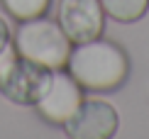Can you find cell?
<instances>
[{"mask_svg": "<svg viewBox=\"0 0 149 139\" xmlns=\"http://www.w3.org/2000/svg\"><path fill=\"white\" fill-rule=\"evenodd\" d=\"M12 42V32H10V24L3 20V17H0V51H3L5 47H8V44Z\"/></svg>", "mask_w": 149, "mask_h": 139, "instance_id": "30bf717a", "label": "cell"}, {"mask_svg": "<svg viewBox=\"0 0 149 139\" xmlns=\"http://www.w3.org/2000/svg\"><path fill=\"white\" fill-rule=\"evenodd\" d=\"M49 81H52V68L17 56L15 66L0 85V93L15 105H37V100L47 93Z\"/></svg>", "mask_w": 149, "mask_h": 139, "instance_id": "8992f818", "label": "cell"}, {"mask_svg": "<svg viewBox=\"0 0 149 139\" xmlns=\"http://www.w3.org/2000/svg\"><path fill=\"white\" fill-rule=\"evenodd\" d=\"M3 8L10 12L15 20H32V17H42L47 15L52 0H0Z\"/></svg>", "mask_w": 149, "mask_h": 139, "instance_id": "ba28073f", "label": "cell"}, {"mask_svg": "<svg viewBox=\"0 0 149 139\" xmlns=\"http://www.w3.org/2000/svg\"><path fill=\"white\" fill-rule=\"evenodd\" d=\"M66 71L76 78V83L83 90L110 93L127 81L130 56L120 44L95 37L91 42L71 47Z\"/></svg>", "mask_w": 149, "mask_h": 139, "instance_id": "6da1fadb", "label": "cell"}, {"mask_svg": "<svg viewBox=\"0 0 149 139\" xmlns=\"http://www.w3.org/2000/svg\"><path fill=\"white\" fill-rule=\"evenodd\" d=\"M108 17L117 22H137L147 15L149 0H100Z\"/></svg>", "mask_w": 149, "mask_h": 139, "instance_id": "52a82bcc", "label": "cell"}, {"mask_svg": "<svg viewBox=\"0 0 149 139\" xmlns=\"http://www.w3.org/2000/svg\"><path fill=\"white\" fill-rule=\"evenodd\" d=\"M81 103H83V88L76 83V78L64 68H54L47 93L37 100L34 107L44 122L64 127Z\"/></svg>", "mask_w": 149, "mask_h": 139, "instance_id": "3957f363", "label": "cell"}, {"mask_svg": "<svg viewBox=\"0 0 149 139\" xmlns=\"http://www.w3.org/2000/svg\"><path fill=\"white\" fill-rule=\"evenodd\" d=\"M120 117L117 110L105 100H86L66 120L64 129L73 139H110L117 134Z\"/></svg>", "mask_w": 149, "mask_h": 139, "instance_id": "5b68a950", "label": "cell"}, {"mask_svg": "<svg viewBox=\"0 0 149 139\" xmlns=\"http://www.w3.org/2000/svg\"><path fill=\"white\" fill-rule=\"evenodd\" d=\"M15 61H17V51H15L12 44H8V47L0 51V85H3V81L8 78V73H10V68L15 66Z\"/></svg>", "mask_w": 149, "mask_h": 139, "instance_id": "9c48e42d", "label": "cell"}, {"mask_svg": "<svg viewBox=\"0 0 149 139\" xmlns=\"http://www.w3.org/2000/svg\"><path fill=\"white\" fill-rule=\"evenodd\" d=\"M56 22L71 44H83L103 34L105 10L100 0H59Z\"/></svg>", "mask_w": 149, "mask_h": 139, "instance_id": "277c9868", "label": "cell"}, {"mask_svg": "<svg viewBox=\"0 0 149 139\" xmlns=\"http://www.w3.org/2000/svg\"><path fill=\"white\" fill-rule=\"evenodd\" d=\"M12 47H15L17 56L54 71V68H66L73 44L64 34V29L56 20H49L42 15V17L20 22V27L15 29Z\"/></svg>", "mask_w": 149, "mask_h": 139, "instance_id": "7a4b0ae2", "label": "cell"}]
</instances>
